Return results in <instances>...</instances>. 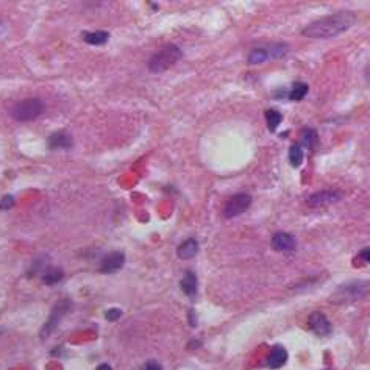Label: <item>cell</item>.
<instances>
[{
	"instance_id": "cell-1",
	"label": "cell",
	"mask_w": 370,
	"mask_h": 370,
	"mask_svg": "<svg viewBox=\"0 0 370 370\" xmlns=\"http://www.w3.org/2000/svg\"><path fill=\"white\" fill-rule=\"evenodd\" d=\"M355 22H356V14L353 11L343 10L308 23L302 30V35L311 39H330L352 29L355 25Z\"/></svg>"
},
{
	"instance_id": "cell-2",
	"label": "cell",
	"mask_w": 370,
	"mask_h": 370,
	"mask_svg": "<svg viewBox=\"0 0 370 370\" xmlns=\"http://www.w3.org/2000/svg\"><path fill=\"white\" fill-rule=\"evenodd\" d=\"M370 290V283L365 280H353L340 284L334 294L330 297V302L334 305H350L364 299Z\"/></svg>"
},
{
	"instance_id": "cell-3",
	"label": "cell",
	"mask_w": 370,
	"mask_h": 370,
	"mask_svg": "<svg viewBox=\"0 0 370 370\" xmlns=\"http://www.w3.org/2000/svg\"><path fill=\"white\" fill-rule=\"evenodd\" d=\"M183 57L181 48L175 44H167L161 50L153 54L149 60V69L152 72H164L174 64H177Z\"/></svg>"
},
{
	"instance_id": "cell-4",
	"label": "cell",
	"mask_w": 370,
	"mask_h": 370,
	"mask_svg": "<svg viewBox=\"0 0 370 370\" xmlns=\"http://www.w3.org/2000/svg\"><path fill=\"white\" fill-rule=\"evenodd\" d=\"M44 111H45V103L41 98L33 97V98H25V100L17 102L11 110V116L19 122H29L39 117Z\"/></svg>"
},
{
	"instance_id": "cell-5",
	"label": "cell",
	"mask_w": 370,
	"mask_h": 370,
	"mask_svg": "<svg viewBox=\"0 0 370 370\" xmlns=\"http://www.w3.org/2000/svg\"><path fill=\"white\" fill-rule=\"evenodd\" d=\"M252 205V195L245 194V192H237L233 197H230L228 202L224 206V216L227 219H234L237 216H241L242 213H245L249 209V206Z\"/></svg>"
},
{
	"instance_id": "cell-6",
	"label": "cell",
	"mask_w": 370,
	"mask_h": 370,
	"mask_svg": "<svg viewBox=\"0 0 370 370\" xmlns=\"http://www.w3.org/2000/svg\"><path fill=\"white\" fill-rule=\"evenodd\" d=\"M340 199H342V192L340 191L328 189V191H320V192L311 194L306 199V203L309 206H312V208H317V206H325V205L339 202Z\"/></svg>"
},
{
	"instance_id": "cell-7",
	"label": "cell",
	"mask_w": 370,
	"mask_h": 370,
	"mask_svg": "<svg viewBox=\"0 0 370 370\" xmlns=\"http://www.w3.org/2000/svg\"><path fill=\"white\" fill-rule=\"evenodd\" d=\"M308 327L312 333L317 336H328L331 333V325L328 322V319L324 312H312L308 317Z\"/></svg>"
},
{
	"instance_id": "cell-8",
	"label": "cell",
	"mask_w": 370,
	"mask_h": 370,
	"mask_svg": "<svg viewBox=\"0 0 370 370\" xmlns=\"http://www.w3.org/2000/svg\"><path fill=\"white\" fill-rule=\"evenodd\" d=\"M72 145H73V139H72L70 133H67L66 130L55 131L47 139V147L50 150H60V149L69 150V149H72Z\"/></svg>"
},
{
	"instance_id": "cell-9",
	"label": "cell",
	"mask_w": 370,
	"mask_h": 370,
	"mask_svg": "<svg viewBox=\"0 0 370 370\" xmlns=\"http://www.w3.org/2000/svg\"><path fill=\"white\" fill-rule=\"evenodd\" d=\"M69 305H70V303H69L67 300H64V302H60V303L55 306L52 315L48 317V320L45 322V325L42 327V333H41L42 337H47L48 334H52V333H54V330L57 328V325H58V322H60V317L69 309Z\"/></svg>"
},
{
	"instance_id": "cell-10",
	"label": "cell",
	"mask_w": 370,
	"mask_h": 370,
	"mask_svg": "<svg viewBox=\"0 0 370 370\" xmlns=\"http://www.w3.org/2000/svg\"><path fill=\"white\" fill-rule=\"evenodd\" d=\"M125 264V255L120 252H113L107 255L100 264V272L102 274H114L117 270H120Z\"/></svg>"
},
{
	"instance_id": "cell-11",
	"label": "cell",
	"mask_w": 370,
	"mask_h": 370,
	"mask_svg": "<svg viewBox=\"0 0 370 370\" xmlns=\"http://www.w3.org/2000/svg\"><path fill=\"white\" fill-rule=\"evenodd\" d=\"M270 245H272V249L275 252H290L295 249V237L289 233L278 231L272 236Z\"/></svg>"
},
{
	"instance_id": "cell-12",
	"label": "cell",
	"mask_w": 370,
	"mask_h": 370,
	"mask_svg": "<svg viewBox=\"0 0 370 370\" xmlns=\"http://www.w3.org/2000/svg\"><path fill=\"white\" fill-rule=\"evenodd\" d=\"M286 361H287L286 349L281 347V345H275V347H272V350H270V353H269V358H267V365L270 368H280Z\"/></svg>"
},
{
	"instance_id": "cell-13",
	"label": "cell",
	"mask_w": 370,
	"mask_h": 370,
	"mask_svg": "<svg viewBox=\"0 0 370 370\" xmlns=\"http://www.w3.org/2000/svg\"><path fill=\"white\" fill-rule=\"evenodd\" d=\"M197 253H199V242H197L194 237L186 239L184 242H181V245L177 249V255L181 259H191Z\"/></svg>"
},
{
	"instance_id": "cell-14",
	"label": "cell",
	"mask_w": 370,
	"mask_h": 370,
	"mask_svg": "<svg viewBox=\"0 0 370 370\" xmlns=\"http://www.w3.org/2000/svg\"><path fill=\"white\" fill-rule=\"evenodd\" d=\"M110 39V33L105 30H97V32H86L83 33V41L91 45H103Z\"/></svg>"
},
{
	"instance_id": "cell-15",
	"label": "cell",
	"mask_w": 370,
	"mask_h": 370,
	"mask_svg": "<svg viewBox=\"0 0 370 370\" xmlns=\"http://www.w3.org/2000/svg\"><path fill=\"white\" fill-rule=\"evenodd\" d=\"M180 287L181 290L188 295V297H192V295L197 294V277L194 272H186L180 281Z\"/></svg>"
},
{
	"instance_id": "cell-16",
	"label": "cell",
	"mask_w": 370,
	"mask_h": 370,
	"mask_svg": "<svg viewBox=\"0 0 370 370\" xmlns=\"http://www.w3.org/2000/svg\"><path fill=\"white\" fill-rule=\"evenodd\" d=\"M249 64H261V63H266L270 60V55H269V50L267 47H258V48H253V50L249 54Z\"/></svg>"
},
{
	"instance_id": "cell-17",
	"label": "cell",
	"mask_w": 370,
	"mask_h": 370,
	"mask_svg": "<svg viewBox=\"0 0 370 370\" xmlns=\"http://www.w3.org/2000/svg\"><path fill=\"white\" fill-rule=\"evenodd\" d=\"M300 142L306 147V149L312 150L315 149V145L319 144V135L314 128H305L300 136Z\"/></svg>"
},
{
	"instance_id": "cell-18",
	"label": "cell",
	"mask_w": 370,
	"mask_h": 370,
	"mask_svg": "<svg viewBox=\"0 0 370 370\" xmlns=\"http://www.w3.org/2000/svg\"><path fill=\"white\" fill-rule=\"evenodd\" d=\"M264 116H266V122H267V128L272 131V133L277 131L278 125H280L281 120H283L281 113H278L277 110H267Z\"/></svg>"
},
{
	"instance_id": "cell-19",
	"label": "cell",
	"mask_w": 370,
	"mask_h": 370,
	"mask_svg": "<svg viewBox=\"0 0 370 370\" xmlns=\"http://www.w3.org/2000/svg\"><path fill=\"white\" fill-rule=\"evenodd\" d=\"M303 149L300 144H294L289 149V163L292 167H300L303 163Z\"/></svg>"
},
{
	"instance_id": "cell-20",
	"label": "cell",
	"mask_w": 370,
	"mask_h": 370,
	"mask_svg": "<svg viewBox=\"0 0 370 370\" xmlns=\"http://www.w3.org/2000/svg\"><path fill=\"white\" fill-rule=\"evenodd\" d=\"M308 85L306 83H302V82H297V83H294L290 92H289V98L294 102H300L305 98V95L308 94Z\"/></svg>"
},
{
	"instance_id": "cell-21",
	"label": "cell",
	"mask_w": 370,
	"mask_h": 370,
	"mask_svg": "<svg viewBox=\"0 0 370 370\" xmlns=\"http://www.w3.org/2000/svg\"><path fill=\"white\" fill-rule=\"evenodd\" d=\"M267 50H269L270 58L278 60V58H283V57L287 54L289 47H287V44H284V42H275V44H270V45L267 47Z\"/></svg>"
},
{
	"instance_id": "cell-22",
	"label": "cell",
	"mask_w": 370,
	"mask_h": 370,
	"mask_svg": "<svg viewBox=\"0 0 370 370\" xmlns=\"http://www.w3.org/2000/svg\"><path fill=\"white\" fill-rule=\"evenodd\" d=\"M63 277H64V274L61 269H50L47 274L42 275V281L45 284H57L58 281L63 280Z\"/></svg>"
},
{
	"instance_id": "cell-23",
	"label": "cell",
	"mask_w": 370,
	"mask_h": 370,
	"mask_svg": "<svg viewBox=\"0 0 370 370\" xmlns=\"http://www.w3.org/2000/svg\"><path fill=\"white\" fill-rule=\"evenodd\" d=\"M105 317H107V320H110V322H116V320H119L122 317V311L117 308H111L105 312Z\"/></svg>"
},
{
	"instance_id": "cell-24",
	"label": "cell",
	"mask_w": 370,
	"mask_h": 370,
	"mask_svg": "<svg viewBox=\"0 0 370 370\" xmlns=\"http://www.w3.org/2000/svg\"><path fill=\"white\" fill-rule=\"evenodd\" d=\"M14 205V199H13V195H5L2 200H0V209H10L11 206Z\"/></svg>"
},
{
	"instance_id": "cell-25",
	"label": "cell",
	"mask_w": 370,
	"mask_h": 370,
	"mask_svg": "<svg viewBox=\"0 0 370 370\" xmlns=\"http://www.w3.org/2000/svg\"><path fill=\"white\" fill-rule=\"evenodd\" d=\"M142 370H163V365L160 362H156V361H149L144 365Z\"/></svg>"
},
{
	"instance_id": "cell-26",
	"label": "cell",
	"mask_w": 370,
	"mask_h": 370,
	"mask_svg": "<svg viewBox=\"0 0 370 370\" xmlns=\"http://www.w3.org/2000/svg\"><path fill=\"white\" fill-rule=\"evenodd\" d=\"M359 258H361L362 261H365V262L370 264V247H365V249H362V250L359 252Z\"/></svg>"
},
{
	"instance_id": "cell-27",
	"label": "cell",
	"mask_w": 370,
	"mask_h": 370,
	"mask_svg": "<svg viewBox=\"0 0 370 370\" xmlns=\"http://www.w3.org/2000/svg\"><path fill=\"white\" fill-rule=\"evenodd\" d=\"M189 315H191V319H189V324H191V327H195V325H197V320H195V314H194L192 311H189Z\"/></svg>"
},
{
	"instance_id": "cell-28",
	"label": "cell",
	"mask_w": 370,
	"mask_h": 370,
	"mask_svg": "<svg viewBox=\"0 0 370 370\" xmlns=\"http://www.w3.org/2000/svg\"><path fill=\"white\" fill-rule=\"evenodd\" d=\"M97 370H113L111 368V365H108V364H100L97 367Z\"/></svg>"
},
{
	"instance_id": "cell-29",
	"label": "cell",
	"mask_w": 370,
	"mask_h": 370,
	"mask_svg": "<svg viewBox=\"0 0 370 370\" xmlns=\"http://www.w3.org/2000/svg\"><path fill=\"white\" fill-rule=\"evenodd\" d=\"M365 77H367V82L370 83V67L367 69V73H365Z\"/></svg>"
},
{
	"instance_id": "cell-30",
	"label": "cell",
	"mask_w": 370,
	"mask_h": 370,
	"mask_svg": "<svg viewBox=\"0 0 370 370\" xmlns=\"http://www.w3.org/2000/svg\"><path fill=\"white\" fill-rule=\"evenodd\" d=\"M2 29H4V25H2V23H0V35H2Z\"/></svg>"
}]
</instances>
